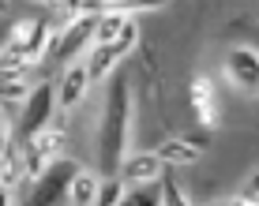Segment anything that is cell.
Instances as JSON below:
<instances>
[{
    "instance_id": "obj_20",
    "label": "cell",
    "mask_w": 259,
    "mask_h": 206,
    "mask_svg": "<svg viewBox=\"0 0 259 206\" xmlns=\"http://www.w3.org/2000/svg\"><path fill=\"white\" fill-rule=\"evenodd\" d=\"M4 142H8V124H4V116H0V150H4Z\"/></svg>"
},
{
    "instance_id": "obj_10",
    "label": "cell",
    "mask_w": 259,
    "mask_h": 206,
    "mask_svg": "<svg viewBox=\"0 0 259 206\" xmlns=\"http://www.w3.org/2000/svg\"><path fill=\"white\" fill-rule=\"evenodd\" d=\"M26 71H8V68H0V101H8V105H23L26 101V94H30V86H26Z\"/></svg>"
},
{
    "instance_id": "obj_21",
    "label": "cell",
    "mask_w": 259,
    "mask_h": 206,
    "mask_svg": "<svg viewBox=\"0 0 259 206\" xmlns=\"http://www.w3.org/2000/svg\"><path fill=\"white\" fill-rule=\"evenodd\" d=\"M4 202H12V199H8V187L0 184V206H4Z\"/></svg>"
},
{
    "instance_id": "obj_19",
    "label": "cell",
    "mask_w": 259,
    "mask_h": 206,
    "mask_svg": "<svg viewBox=\"0 0 259 206\" xmlns=\"http://www.w3.org/2000/svg\"><path fill=\"white\" fill-rule=\"evenodd\" d=\"M34 4H46V8H57V12H64L68 0H34Z\"/></svg>"
},
{
    "instance_id": "obj_8",
    "label": "cell",
    "mask_w": 259,
    "mask_h": 206,
    "mask_svg": "<svg viewBox=\"0 0 259 206\" xmlns=\"http://www.w3.org/2000/svg\"><path fill=\"white\" fill-rule=\"evenodd\" d=\"M120 49L113 45V41H94L91 49V60H87V75H91V83H98V79H105L113 68L120 64Z\"/></svg>"
},
{
    "instance_id": "obj_11",
    "label": "cell",
    "mask_w": 259,
    "mask_h": 206,
    "mask_svg": "<svg viewBox=\"0 0 259 206\" xmlns=\"http://www.w3.org/2000/svg\"><path fill=\"white\" fill-rule=\"evenodd\" d=\"M94 199H98V180L91 173H75V176H71V184H68V202L91 206Z\"/></svg>"
},
{
    "instance_id": "obj_15",
    "label": "cell",
    "mask_w": 259,
    "mask_h": 206,
    "mask_svg": "<svg viewBox=\"0 0 259 206\" xmlns=\"http://www.w3.org/2000/svg\"><path fill=\"white\" fill-rule=\"evenodd\" d=\"M124 199V187H120V180H117V176H109V180H105V184H98V206H113V202H120Z\"/></svg>"
},
{
    "instance_id": "obj_2",
    "label": "cell",
    "mask_w": 259,
    "mask_h": 206,
    "mask_svg": "<svg viewBox=\"0 0 259 206\" xmlns=\"http://www.w3.org/2000/svg\"><path fill=\"white\" fill-rule=\"evenodd\" d=\"M94 30H98V15H94V12L75 15V19L60 23L57 30H53V38H49V53L60 60V64H68L71 57H79V53H83V49L94 41Z\"/></svg>"
},
{
    "instance_id": "obj_5",
    "label": "cell",
    "mask_w": 259,
    "mask_h": 206,
    "mask_svg": "<svg viewBox=\"0 0 259 206\" xmlns=\"http://www.w3.org/2000/svg\"><path fill=\"white\" fill-rule=\"evenodd\" d=\"M226 68H229V79H233L240 90H259V53L255 49H244V45L233 49Z\"/></svg>"
},
{
    "instance_id": "obj_16",
    "label": "cell",
    "mask_w": 259,
    "mask_h": 206,
    "mask_svg": "<svg viewBox=\"0 0 259 206\" xmlns=\"http://www.w3.org/2000/svg\"><path fill=\"white\" fill-rule=\"evenodd\" d=\"M162 202H169V206H181L184 202V195H181V187H177V180H173V173H169V165L162 169Z\"/></svg>"
},
{
    "instance_id": "obj_1",
    "label": "cell",
    "mask_w": 259,
    "mask_h": 206,
    "mask_svg": "<svg viewBox=\"0 0 259 206\" xmlns=\"http://www.w3.org/2000/svg\"><path fill=\"white\" fill-rule=\"evenodd\" d=\"M128 116H132V86L124 75H117L109 90V105H105V120H102V173L105 176L120 173V154H124V142H128Z\"/></svg>"
},
{
    "instance_id": "obj_7",
    "label": "cell",
    "mask_w": 259,
    "mask_h": 206,
    "mask_svg": "<svg viewBox=\"0 0 259 206\" xmlns=\"http://www.w3.org/2000/svg\"><path fill=\"white\" fill-rule=\"evenodd\" d=\"M87 83H91V75H87V64H68L64 75H60V109H75L79 97L87 94Z\"/></svg>"
},
{
    "instance_id": "obj_9",
    "label": "cell",
    "mask_w": 259,
    "mask_h": 206,
    "mask_svg": "<svg viewBox=\"0 0 259 206\" xmlns=\"http://www.w3.org/2000/svg\"><path fill=\"white\" fill-rule=\"evenodd\" d=\"M158 158L165 161V165H192V161L203 158V146L192 139H165L162 150H158Z\"/></svg>"
},
{
    "instance_id": "obj_3",
    "label": "cell",
    "mask_w": 259,
    "mask_h": 206,
    "mask_svg": "<svg viewBox=\"0 0 259 206\" xmlns=\"http://www.w3.org/2000/svg\"><path fill=\"white\" fill-rule=\"evenodd\" d=\"M75 173H79L75 161H68V158H49V165L41 169L38 184H34V191H30V202H34V206L60 202V195H68V184H71V176H75Z\"/></svg>"
},
{
    "instance_id": "obj_22",
    "label": "cell",
    "mask_w": 259,
    "mask_h": 206,
    "mask_svg": "<svg viewBox=\"0 0 259 206\" xmlns=\"http://www.w3.org/2000/svg\"><path fill=\"white\" fill-rule=\"evenodd\" d=\"M0 12H4V0H0Z\"/></svg>"
},
{
    "instance_id": "obj_12",
    "label": "cell",
    "mask_w": 259,
    "mask_h": 206,
    "mask_svg": "<svg viewBox=\"0 0 259 206\" xmlns=\"http://www.w3.org/2000/svg\"><path fill=\"white\" fill-rule=\"evenodd\" d=\"M60 142H64V131H60V128H49V124L38 131V135H30V146L38 150V154L46 158V161L60 154Z\"/></svg>"
},
{
    "instance_id": "obj_18",
    "label": "cell",
    "mask_w": 259,
    "mask_h": 206,
    "mask_svg": "<svg viewBox=\"0 0 259 206\" xmlns=\"http://www.w3.org/2000/svg\"><path fill=\"white\" fill-rule=\"evenodd\" d=\"M244 202H259V173L248 180V191H244Z\"/></svg>"
},
{
    "instance_id": "obj_6",
    "label": "cell",
    "mask_w": 259,
    "mask_h": 206,
    "mask_svg": "<svg viewBox=\"0 0 259 206\" xmlns=\"http://www.w3.org/2000/svg\"><path fill=\"white\" fill-rule=\"evenodd\" d=\"M162 169H165V161L158 154H136V158H128L120 165V176L128 184H154L158 176H162Z\"/></svg>"
},
{
    "instance_id": "obj_14",
    "label": "cell",
    "mask_w": 259,
    "mask_h": 206,
    "mask_svg": "<svg viewBox=\"0 0 259 206\" xmlns=\"http://www.w3.org/2000/svg\"><path fill=\"white\" fill-rule=\"evenodd\" d=\"M113 45L120 49V57H128L132 49L139 45V26H136V19H124V26H120V34L113 38Z\"/></svg>"
},
{
    "instance_id": "obj_13",
    "label": "cell",
    "mask_w": 259,
    "mask_h": 206,
    "mask_svg": "<svg viewBox=\"0 0 259 206\" xmlns=\"http://www.w3.org/2000/svg\"><path fill=\"white\" fill-rule=\"evenodd\" d=\"M192 109L199 113L203 124L214 120V97H210V90H207V83H203V79H192Z\"/></svg>"
},
{
    "instance_id": "obj_17",
    "label": "cell",
    "mask_w": 259,
    "mask_h": 206,
    "mask_svg": "<svg viewBox=\"0 0 259 206\" xmlns=\"http://www.w3.org/2000/svg\"><path fill=\"white\" fill-rule=\"evenodd\" d=\"M124 202H132V206H154V202H162V187H139V191H132Z\"/></svg>"
},
{
    "instance_id": "obj_4",
    "label": "cell",
    "mask_w": 259,
    "mask_h": 206,
    "mask_svg": "<svg viewBox=\"0 0 259 206\" xmlns=\"http://www.w3.org/2000/svg\"><path fill=\"white\" fill-rule=\"evenodd\" d=\"M53 113H57V86H53V83H41L38 90L26 94V101H23V113H19V139L38 135V131L49 124Z\"/></svg>"
}]
</instances>
